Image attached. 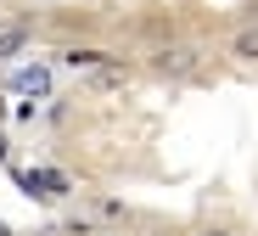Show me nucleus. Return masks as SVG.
I'll use <instances>...</instances> for the list:
<instances>
[{"instance_id": "nucleus-7", "label": "nucleus", "mask_w": 258, "mask_h": 236, "mask_svg": "<svg viewBox=\"0 0 258 236\" xmlns=\"http://www.w3.org/2000/svg\"><path fill=\"white\" fill-rule=\"evenodd\" d=\"M202 236H225V230H202Z\"/></svg>"}, {"instance_id": "nucleus-4", "label": "nucleus", "mask_w": 258, "mask_h": 236, "mask_svg": "<svg viewBox=\"0 0 258 236\" xmlns=\"http://www.w3.org/2000/svg\"><path fill=\"white\" fill-rule=\"evenodd\" d=\"M101 62H107V51H90V45H73V51H62V68L79 73V79H84V73H96Z\"/></svg>"}, {"instance_id": "nucleus-5", "label": "nucleus", "mask_w": 258, "mask_h": 236, "mask_svg": "<svg viewBox=\"0 0 258 236\" xmlns=\"http://www.w3.org/2000/svg\"><path fill=\"white\" fill-rule=\"evenodd\" d=\"M23 45H28V28H23V23H12V28H0V62H12V57L23 51Z\"/></svg>"}, {"instance_id": "nucleus-8", "label": "nucleus", "mask_w": 258, "mask_h": 236, "mask_svg": "<svg viewBox=\"0 0 258 236\" xmlns=\"http://www.w3.org/2000/svg\"><path fill=\"white\" fill-rule=\"evenodd\" d=\"M0 236H6V225H0Z\"/></svg>"}, {"instance_id": "nucleus-1", "label": "nucleus", "mask_w": 258, "mask_h": 236, "mask_svg": "<svg viewBox=\"0 0 258 236\" xmlns=\"http://www.w3.org/2000/svg\"><path fill=\"white\" fill-rule=\"evenodd\" d=\"M84 84H90L96 96H112V90H129V84H135V73H129L123 62H112V57H107L96 73H84Z\"/></svg>"}, {"instance_id": "nucleus-2", "label": "nucleus", "mask_w": 258, "mask_h": 236, "mask_svg": "<svg viewBox=\"0 0 258 236\" xmlns=\"http://www.w3.org/2000/svg\"><path fill=\"white\" fill-rule=\"evenodd\" d=\"M157 73H174V79L197 73V51H191V45H163V51H157Z\"/></svg>"}, {"instance_id": "nucleus-3", "label": "nucleus", "mask_w": 258, "mask_h": 236, "mask_svg": "<svg viewBox=\"0 0 258 236\" xmlns=\"http://www.w3.org/2000/svg\"><path fill=\"white\" fill-rule=\"evenodd\" d=\"M12 90H23V96H51V68H39V62L17 68L12 73Z\"/></svg>"}, {"instance_id": "nucleus-6", "label": "nucleus", "mask_w": 258, "mask_h": 236, "mask_svg": "<svg viewBox=\"0 0 258 236\" xmlns=\"http://www.w3.org/2000/svg\"><path fill=\"white\" fill-rule=\"evenodd\" d=\"M230 51H236L241 62H258V23H247V28L230 39Z\"/></svg>"}]
</instances>
